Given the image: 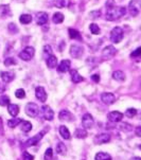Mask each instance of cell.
Returning a JSON list of instances; mask_svg holds the SVG:
<instances>
[{"label":"cell","instance_id":"4dcf8cb0","mask_svg":"<svg viewBox=\"0 0 141 160\" xmlns=\"http://www.w3.org/2000/svg\"><path fill=\"white\" fill-rule=\"evenodd\" d=\"M56 152L60 155H65L66 152H67V148L63 142H58V144L56 145Z\"/></svg>","mask_w":141,"mask_h":160},{"label":"cell","instance_id":"83f0119b","mask_svg":"<svg viewBox=\"0 0 141 160\" xmlns=\"http://www.w3.org/2000/svg\"><path fill=\"white\" fill-rule=\"evenodd\" d=\"M21 121H22V119L14 117V119H11V120L7 121V126L11 128H14V127H16L17 125H19L20 123H21Z\"/></svg>","mask_w":141,"mask_h":160},{"label":"cell","instance_id":"e0dca14e","mask_svg":"<svg viewBox=\"0 0 141 160\" xmlns=\"http://www.w3.org/2000/svg\"><path fill=\"white\" fill-rule=\"evenodd\" d=\"M36 22L37 25H43L48 22V14L45 12H39L36 14Z\"/></svg>","mask_w":141,"mask_h":160},{"label":"cell","instance_id":"d6a6232c","mask_svg":"<svg viewBox=\"0 0 141 160\" xmlns=\"http://www.w3.org/2000/svg\"><path fill=\"white\" fill-rule=\"evenodd\" d=\"M89 29H90L92 34H94V35H98V34H100V32H101L99 25H96V24H90V25H89Z\"/></svg>","mask_w":141,"mask_h":160},{"label":"cell","instance_id":"30bf717a","mask_svg":"<svg viewBox=\"0 0 141 160\" xmlns=\"http://www.w3.org/2000/svg\"><path fill=\"white\" fill-rule=\"evenodd\" d=\"M83 53H84V50H83V48L80 47V46L72 45L70 47V55L72 56L73 58H80V57H82Z\"/></svg>","mask_w":141,"mask_h":160},{"label":"cell","instance_id":"d4e9b609","mask_svg":"<svg viewBox=\"0 0 141 160\" xmlns=\"http://www.w3.org/2000/svg\"><path fill=\"white\" fill-rule=\"evenodd\" d=\"M112 79L116 80L118 82H123V81H125V74L123 73L122 71L117 70L112 73Z\"/></svg>","mask_w":141,"mask_h":160},{"label":"cell","instance_id":"ee69618b","mask_svg":"<svg viewBox=\"0 0 141 160\" xmlns=\"http://www.w3.org/2000/svg\"><path fill=\"white\" fill-rule=\"evenodd\" d=\"M43 52H45V53H48V54H51V53H52V49H51L50 46L46 45L45 47H43Z\"/></svg>","mask_w":141,"mask_h":160},{"label":"cell","instance_id":"7c38bea8","mask_svg":"<svg viewBox=\"0 0 141 160\" xmlns=\"http://www.w3.org/2000/svg\"><path fill=\"white\" fill-rule=\"evenodd\" d=\"M107 119L111 123H118L123 119V113L120 112H111L107 115Z\"/></svg>","mask_w":141,"mask_h":160},{"label":"cell","instance_id":"1f68e13d","mask_svg":"<svg viewBox=\"0 0 141 160\" xmlns=\"http://www.w3.org/2000/svg\"><path fill=\"white\" fill-rule=\"evenodd\" d=\"M119 130L121 131H124V133H129V131L133 130V126L130 123H121L119 125Z\"/></svg>","mask_w":141,"mask_h":160},{"label":"cell","instance_id":"8fae6325","mask_svg":"<svg viewBox=\"0 0 141 160\" xmlns=\"http://www.w3.org/2000/svg\"><path fill=\"white\" fill-rule=\"evenodd\" d=\"M35 97H36L37 100H39L40 102H46L47 101V92L43 87L38 86L35 88Z\"/></svg>","mask_w":141,"mask_h":160},{"label":"cell","instance_id":"f907efd6","mask_svg":"<svg viewBox=\"0 0 141 160\" xmlns=\"http://www.w3.org/2000/svg\"><path fill=\"white\" fill-rule=\"evenodd\" d=\"M132 160H141V158H140V157H134Z\"/></svg>","mask_w":141,"mask_h":160},{"label":"cell","instance_id":"4fadbf2b","mask_svg":"<svg viewBox=\"0 0 141 160\" xmlns=\"http://www.w3.org/2000/svg\"><path fill=\"white\" fill-rule=\"evenodd\" d=\"M111 141V135L109 134H100L97 135L94 138V143L96 144H104Z\"/></svg>","mask_w":141,"mask_h":160},{"label":"cell","instance_id":"ac0fdd59","mask_svg":"<svg viewBox=\"0 0 141 160\" xmlns=\"http://www.w3.org/2000/svg\"><path fill=\"white\" fill-rule=\"evenodd\" d=\"M70 75H71V80H72V82H73V83H75V84L81 83V82L84 81L83 76H82L81 74L75 70V69H71V70H70Z\"/></svg>","mask_w":141,"mask_h":160},{"label":"cell","instance_id":"52a82bcc","mask_svg":"<svg viewBox=\"0 0 141 160\" xmlns=\"http://www.w3.org/2000/svg\"><path fill=\"white\" fill-rule=\"evenodd\" d=\"M101 100L105 105H111L116 101V97L111 92H103L101 94Z\"/></svg>","mask_w":141,"mask_h":160},{"label":"cell","instance_id":"7dc6e473","mask_svg":"<svg viewBox=\"0 0 141 160\" xmlns=\"http://www.w3.org/2000/svg\"><path fill=\"white\" fill-rule=\"evenodd\" d=\"M90 15H91V16H93V17H92V18H97V17H99L100 15H101V12H100V11L91 12V13H90Z\"/></svg>","mask_w":141,"mask_h":160},{"label":"cell","instance_id":"d6986e66","mask_svg":"<svg viewBox=\"0 0 141 160\" xmlns=\"http://www.w3.org/2000/svg\"><path fill=\"white\" fill-rule=\"evenodd\" d=\"M136 2H137V0H133V1L130 3V7H129L130 14L132 15V16H137L140 11L139 6H136Z\"/></svg>","mask_w":141,"mask_h":160},{"label":"cell","instance_id":"ba28073f","mask_svg":"<svg viewBox=\"0 0 141 160\" xmlns=\"http://www.w3.org/2000/svg\"><path fill=\"white\" fill-rule=\"evenodd\" d=\"M116 52H117V50L114 46H107V47H105L104 50L102 51V57L104 59H109V58L114 57Z\"/></svg>","mask_w":141,"mask_h":160},{"label":"cell","instance_id":"8992f818","mask_svg":"<svg viewBox=\"0 0 141 160\" xmlns=\"http://www.w3.org/2000/svg\"><path fill=\"white\" fill-rule=\"evenodd\" d=\"M82 124L85 127V130H90V128H92V126L94 124V121L90 113H85L83 116V118H82Z\"/></svg>","mask_w":141,"mask_h":160},{"label":"cell","instance_id":"cb8c5ba5","mask_svg":"<svg viewBox=\"0 0 141 160\" xmlns=\"http://www.w3.org/2000/svg\"><path fill=\"white\" fill-rule=\"evenodd\" d=\"M87 136H88V134H87V130L85 128H78L74 131V137L78 139H85Z\"/></svg>","mask_w":141,"mask_h":160},{"label":"cell","instance_id":"f546056e","mask_svg":"<svg viewBox=\"0 0 141 160\" xmlns=\"http://www.w3.org/2000/svg\"><path fill=\"white\" fill-rule=\"evenodd\" d=\"M19 21L24 25H28L32 21V16L29 14H22L21 16L19 17Z\"/></svg>","mask_w":141,"mask_h":160},{"label":"cell","instance_id":"5b68a950","mask_svg":"<svg viewBox=\"0 0 141 160\" xmlns=\"http://www.w3.org/2000/svg\"><path fill=\"white\" fill-rule=\"evenodd\" d=\"M40 112H42V116L45 120L47 121H52L54 119V112L51 109V107H49L48 105H43L40 109Z\"/></svg>","mask_w":141,"mask_h":160},{"label":"cell","instance_id":"74e56055","mask_svg":"<svg viewBox=\"0 0 141 160\" xmlns=\"http://www.w3.org/2000/svg\"><path fill=\"white\" fill-rule=\"evenodd\" d=\"M3 64H4L6 66L9 67V66H12V65H16L17 62L15 61V58H13V57H7V58L4 59Z\"/></svg>","mask_w":141,"mask_h":160},{"label":"cell","instance_id":"f35d334b","mask_svg":"<svg viewBox=\"0 0 141 160\" xmlns=\"http://www.w3.org/2000/svg\"><path fill=\"white\" fill-rule=\"evenodd\" d=\"M0 12H1V15L4 16V15H9L10 14V7L9 6H1L0 7Z\"/></svg>","mask_w":141,"mask_h":160},{"label":"cell","instance_id":"7402d4cb","mask_svg":"<svg viewBox=\"0 0 141 160\" xmlns=\"http://www.w3.org/2000/svg\"><path fill=\"white\" fill-rule=\"evenodd\" d=\"M60 134H61V136L65 139V140H69V139L71 138L70 131H69V130L66 127L65 125H61L60 126Z\"/></svg>","mask_w":141,"mask_h":160},{"label":"cell","instance_id":"8d00e7d4","mask_svg":"<svg viewBox=\"0 0 141 160\" xmlns=\"http://www.w3.org/2000/svg\"><path fill=\"white\" fill-rule=\"evenodd\" d=\"M52 157H53V149L49 148L47 149V151H46L45 153V156H43V158L45 160H52Z\"/></svg>","mask_w":141,"mask_h":160},{"label":"cell","instance_id":"3957f363","mask_svg":"<svg viewBox=\"0 0 141 160\" xmlns=\"http://www.w3.org/2000/svg\"><path fill=\"white\" fill-rule=\"evenodd\" d=\"M123 38V30L120 27H116L111 30V40L112 43H118L122 40Z\"/></svg>","mask_w":141,"mask_h":160},{"label":"cell","instance_id":"f6af8a7d","mask_svg":"<svg viewBox=\"0 0 141 160\" xmlns=\"http://www.w3.org/2000/svg\"><path fill=\"white\" fill-rule=\"evenodd\" d=\"M91 79H92V81H93L94 83H99V82H100V75H99V74H93V75H91Z\"/></svg>","mask_w":141,"mask_h":160},{"label":"cell","instance_id":"681fc988","mask_svg":"<svg viewBox=\"0 0 141 160\" xmlns=\"http://www.w3.org/2000/svg\"><path fill=\"white\" fill-rule=\"evenodd\" d=\"M6 85H3L1 83V82H0V94H3L4 91H6Z\"/></svg>","mask_w":141,"mask_h":160},{"label":"cell","instance_id":"c3c4849f","mask_svg":"<svg viewBox=\"0 0 141 160\" xmlns=\"http://www.w3.org/2000/svg\"><path fill=\"white\" fill-rule=\"evenodd\" d=\"M136 136L141 137V126H137L136 127Z\"/></svg>","mask_w":141,"mask_h":160},{"label":"cell","instance_id":"603a6c76","mask_svg":"<svg viewBox=\"0 0 141 160\" xmlns=\"http://www.w3.org/2000/svg\"><path fill=\"white\" fill-rule=\"evenodd\" d=\"M68 33H69V37L71 38V39H76V40H82V36L80 34V32H79L78 30L75 29H69L68 30Z\"/></svg>","mask_w":141,"mask_h":160},{"label":"cell","instance_id":"4316f807","mask_svg":"<svg viewBox=\"0 0 141 160\" xmlns=\"http://www.w3.org/2000/svg\"><path fill=\"white\" fill-rule=\"evenodd\" d=\"M94 159L96 160H111V156L107 153H104V152H100L94 156Z\"/></svg>","mask_w":141,"mask_h":160},{"label":"cell","instance_id":"f1b7e54d","mask_svg":"<svg viewBox=\"0 0 141 160\" xmlns=\"http://www.w3.org/2000/svg\"><path fill=\"white\" fill-rule=\"evenodd\" d=\"M52 20H53V22L54 24H61V22L64 21V15L61 14V13L60 12H57V13H55L54 15H53V17H52Z\"/></svg>","mask_w":141,"mask_h":160},{"label":"cell","instance_id":"ffe728a7","mask_svg":"<svg viewBox=\"0 0 141 160\" xmlns=\"http://www.w3.org/2000/svg\"><path fill=\"white\" fill-rule=\"evenodd\" d=\"M46 64H47V66L49 67L50 69L55 68V67L57 66V58H56V56L50 54L47 57V59H46Z\"/></svg>","mask_w":141,"mask_h":160},{"label":"cell","instance_id":"9a60e30c","mask_svg":"<svg viewBox=\"0 0 141 160\" xmlns=\"http://www.w3.org/2000/svg\"><path fill=\"white\" fill-rule=\"evenodd\" d=\"M70 65H71V62L69 59H64V61H61L57 69L61 73H65V72L70 70Z\"/></svg>","mask_w":141,"mask_h":160},{"label":"cell","instance_id":"44dd1931","mask_svg":"<svg viewBox=\"0 0 141 160\" xmlns=\"http://www.w3.org/2000/svg\"><path fill=\"white\" fill-rule=\"evenodd\" d=\"M7 112H9V113L12 116V117H16V116L18 115V112H19L18 105L11 104V103H10V104L7 105Z\"/></svg>","mask_w":141,"mask_h":160},{"label":"cell","instance_id":"d590c367","mask_svg":"<svg viewBox=\"0 0 141 160\" xmlns=\"http://www.w3.org/2000/svg\"><path fill=\"white\" fill-rule=\"evenodd\" d=\"M136 115H137V110H136L135 108H129V109L125 112V116L129 118H134Z\"/></svg>","mask_w":141,"mask_h":160},{"label":"cell","instance_id":"5bb4252c","mask_svg":"<svg viewBox=\"0 0 141 160\" xmlns=\"http://www.w3.org/2000/svg\"><path fill=\"white\" fill-rule=\"evenodd\" d=\"M58 118L61 121H68V122H71L73 120V116L69 110L67 109H63L61 110L60 113H58Z\"/></svg>","mask_w":141,"mask_h":160},{"label":"cell","instance_id":"ab89813d","mask_svg":"<svg viewBox=\"0 0 141 160\" xmlns=\"http://www.w3.org/2000/svg\"><path fill=\"white\" fill-rule=\"evenodd\" d=\"M7 29H9V31L11 33H17L18 32V28H17V25L15 24H9V25H7Z\"/></svg>","mask_w":141,"mask_h":160},{"label":"cell","instance_id":"b9f144b4","mask_svg":"<svg viewBox=\"0 0 141 160\" xmlns=\"http://www.w3.org/2000/svg\"><path fill=\"white\" fill-rule=\"evenodd\" d=\"M22 159L24 160H33L34 159V157H33L32 155H30L28 152H24V154H22Z\"/></svg>","mask_w":141,"mask_h":160},{"label":"cell","instance_id":"6da1fadb","mask_svg":"<svg viewBox=\"0 0 141 160\" xmlns=\"http://www.w3.org/2000/svg\"><path fill=\"white\" fill-rule=\"evenodd\" d=\"M126 14V7H108L106 11V20H109V21H114L116 19H119L120 17L124 16Z\"/></svg>","mask_w":141,"mask_h":160},{"label":"cell","instance_id":"9c48e42d","mask_svg":"<svg viewBox=\"0 0 141 160\" xmlns=\"http://www.w3.org/2000/svg\"><path fill=\"white\" fill-rule=\"evenodd\" d=\"M43 134H45V131H42V133L37 134V135H35L34 137H32V138H30L29 140L27 141V142L25 143V148H30V146H34L36 145V144L39 142L40 140L43 139Z\"/></svg>","mask_w":141,"mask_h":160},{"label":"cell","instance_id":"e575fe53","mask_svg":"<svg viewBox=\"0 0 141 160\" xmlns=\"http://www.w3.org/2000/svg\"><path fill=\"white\" fill-rule=\"evenodd\" d=\"M15 97H16L17 99H25V91L22 88L17 89L16 91H15Z\"/></svg>","mask_w":141,"mask_h":160},{"label":"cell","instance_id":"836d02e7","mask_svg":"<svg viewBox=\"0 0 141 160\" xmlns=\"http://www.w3.org/2000/svg\"><path fill=\"white\" fill-rule=\"evenodd\" d=\"M10 104V99L7 95H1L0 97V106H7Z\"/></svg>","mask_w":141,"mask_h":160},{"label":"cell","instance_id":"277c9868","mask_svg":"<svg viewBox=\"0 0 141 160\" xmlns=\"http://www.w3.org/2000/svg\"><path fill=\"white\" fill-rule=\"evenodd\" d=\"M34 54H35L34 48L33 47H25L24 50L18 54V56H19V58L22 59V61L28 62V61H30L33 56H34Z\"/></svg>","mask_w":141,"mask_h":160},{"label":"cell","instance_id":"bcb514c9","mask_svg":"<svg viewBox=\"0 0 141 160\" xmlns=\"http://www.w3.org/2000/svg\"><path fill=\"white\" fill-rule=\"evenodd\" d=\"M115 6V1L114 0H107V2H106V7L108 9V7H114Z\"/></svg>","mask_w":141,"mask_h":160},{"label":"cell","instance_id":"7bdbcfd3","mask_svg":"<svg viewBox=\"0 0 141 160\" xmlns=\"http://www.w3.org/2000/svg\"><path fill=\"white\" fill-rule=\"evenodd\" d=\"M140 53H141V48H137L134 52L130 54V56H132V57H136V56H139Z\"/></svg>","mask_w":141,"mask_h":160},{"label":"cell","instance_id":"60d3db41","mask_svg":"<svg viewBox=\"0 0 141 160\" xmlns=\"http://www.w3.org/2000/svg\"><path fill=\"white\" fill-rule=\"evenodd\" d=\"M54 6L56 7L61 9V7H64L66 6V0H54Z\"/></svg>","mask_w":141,"mask_h":160},{"label":"cell","instance_id":"484cf974","mask_svg":"<svg viewBox=\"0 0 141 160\" xmlns=\"http://www.w3.org/2000/svg\"><path fill=\"white\" fill-rule=\"evenodd\" d=\"M20 130H21L24 133H29L32 130V124L28 121H21L20 123Z\"/></svg>","mask_w":141,"mask_h":160},{"label":"cell","instance_id":"7a4b0ae2","mask_svg":"<svg viewBox=\"0 0 141 160\" xmlns=\"http://www.w3.org/2000/svg\"><path fill=\"white\" fill-rule=\"evenodd\" d=\"M25 113L31 118H36L39 115V107L35 103H28L25 108Z\"/></svg>","mask_w":141,"mask_h":160},{"label":"cell","instance_id":"2e32d148","mask_svg":"<svg viewBox=\"0 0 141 160\" xmlns=\"http://www.w3.org/2000/svg\"><path fill=\"white\" fill-rule=\"evenodd\" d=\"M0 76H1V80L3 81V83H10L14 80L15 74L11 71H2L0 73Z\"/></svg>","mask_w":141,"mask_h":160}]
</instances>
